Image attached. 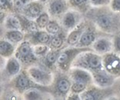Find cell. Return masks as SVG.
<instances>
[{
  "label": "cell",
  "mask_w": 120,
  "mask_h": 100,
  "mask_svg": "<svg viewBox=\"0 0 120 100\" xmlns=\"http://www.w3.org/2000/svg\"><path fill=\"white\" fill-rule=\"evenodd\" d=\"M84 17L105 35L114 36L120 32V12L113 11L109 5L91 7L84 14Z\"/></svg>",
  "instance_id": "cell-1"
},
{
  "label": "cell",
  "mask_w": 120,
  "mask_h": 100,
  "mask_svg": "<svg viewBox=\"0 0 120 100\" xmlns=\"http://www.w3.org/2000/svg\"><path fill=\"white\" fill-rule=\"evenodd\" d=\"M72 81L68 72H63L57 69L55 71L54 81L50 86L47 87V92L55 99H66L71 92Z\"/></svg>",
  "instance_id": "cell-2"
},
{
  "label": "cell",
  "mask_w": 120,
  "mask_h": 100,
  "mask_svg": "<svg viewBox=\"0 0 120 100\" xmlns=\"http://www.w3.org/2000/svg\"><path fill=\"white\" fill-rule=\"evenodd\" d=\"M72 67L84 69L91 73L105 69L102 64V56L94 52L93 49L81 52L73 62Z\"/></svg>",
  "instance_id": "cell-3"
},
{
  "label": "cell",
  "mask_w": 120,
  "mask_h": 100,
  "mask_svg": "<svg viewBox=\"0 0 120 100\" xmlns=\"http://www.w3.org/2000/svg\"><path fill=\"white\" fill-rule=\"evenodd\" d=\"M92 48H81L77 46H66L61 50L57 60V69L63 72H68L72 68V63L81 52L91 50Z\"/></svg>",
  "instance_id": "cell-4"
},
{
  "label": "cell",
  "mask_w": 120,
  "mask_h": 100,
  "mask_svg": "<svg viewBox=\"0 0 120 100\" xmlns=\"http://www.w3.org/2000/svg\"><path fill=\"white\" fill-rule=\"evenodd\" d=\"M5 85L10 86L11 88H12L13 89H15L17 93H19L21 96H22V94L26 91L32 88H38L47 92V88L38 85L32 80L27 72L26 69H22L19 73L15 75V77H13L9 82L5 83Z\"/></svg>",
  "instance_id": "cell-5"
},
{
  "label": "cell",
  "mask_w": 120,
  "mask_h": 100,
  "mask_svg": "<svg viewBox=\"0 0 120 100\" xmlns=\"http://www.w3.org/2000/svg\"><path fill=\"white\" fill-rule=\"evenodd\" d=\"M20 62L23 69L39 63L40 59L35 55L32 44L29 40L25 39L17 45L14 55Z\"/></svg>",
  "instance_id": "cell-6"
},
{
  "label": "cell",
  "mask_w": 120,
  "mask_h": 100,
  "mask_svg": "<svg viewBox=\"0 0 120 100\" xmlns=\"http://www.w3.org/2000/svg\"><path fill=\"white\" fill-rule=\"evenodd\" d=\"M26 70L32 80L36 84L45 88L52 84L55 78V72L46 68H42L37 64L29 66Z\"/></svg>",
  "instance_id": "cell-7"
},
{
  "label": "cell",
  "mask_w": 120,
  "mask_h": 100,
  "mask_svg": "<svg viewBox=\"0 0 120 100\" xmlns=\"http://www.w3.org/2000/svg\"><path fill=\"white\" fill-rule=\"evenodd\" d=\"M81 99L82 100H102V99H118L114 95L112 87L101 88L92 84L89 85L80 94Z\"/></svg>",
  "instance_id": "cell-8"
},
{
  "label": "cell",
  "mask_w": 120,
  "mask_h": 100,
  "mask_svg": "<svg viewBox=\"0 0 120 100\" xmlns=\"http://www.w3.org/2000/svg\"><path fill=\"white\" fill-rule=\"evenodd\" d=\"M84 19L85 17H84L83 13L70 8L64 13V15L59 21L63 30L68 33L73 29H75L80 22H82Z\"/></svg>",
  "instance_id": "cell-9"
},
{
  "label": "cell",
  "mask_w": 120,
  "mask_h": 100,
  "mask_svg": "<svg viewBox=\"0 0 120 100\" xmlns=\"http://www.w3.org/2000/svg\"><path fill=\"white\" fill-rule=\"evenodd\" d=\"M101 33L102 32H101L92 22L88 20L86 28L83 32L76 46L81 48H92V45L95 40L100 36H102ZM102 35H104V33Z\"/></svg>",
  "instance_id": "cell-10"
},
{
  "label": "cell",
  "mask_w": 120,
  "mask_h": 100,
  "mask_svg": "<svg viewBox=\"0 0 120 100\" xmlns=\"http://www.w3.org/2000/svg\"><path fill=\"white\" fill-rule=\"evenodd\" d=\"M22 69V66L19 59L13 56L12 57L5 60V66L2 68V82L5 81V83L17 75Z\"/></svg>",
  "instance_id": "cell-11"
},
{
  "label": "cell",
  "mask_w": 120,
  "mask_h": 100,
  "mask_svg": "<svg viewBox=\"0 0 120 100\" xmlns=\"http://www.w3.org/2000/svg\"><path fill=\"white\" fill-rule=\"evenodd\" d=\"M102 64L105 71L115 78L120 77V55L111 52L102 56Z\"/></svg>",
  "instance_id": "cell-12"
},
{
  "label": "cell",
  "mask_w": 120,
  "mask_h": 100,
  "mask_svg": "<svg viewBox=\"0 0 120 100\" xmlns=\"http://www.w3.org/2000/svg\"><path fill=\"white\" fill-rule=\"evenodd\" d=\"M46 8L52 19L59 20L70 6L68 0H48Z\"/></svg>",
  "instance_id": "cell-13"
},
{
  "label": "cell",
  "mask_w": 120,
  "mask_h": 100,
  "mask_svg": "<svg viewBox=\"0 0 120 100\" xmlns=\"http://www.w3.org/2000/svg\"><path fill=\"white\" fill-rule=\"evenodd\" d=\"M104 35L100 36L92 45V48L94 52L100 56L113 52L112 36L110 37V35Z\"/></svg>",
  "instance_id": "cell-14"
},
{
  "label": "cell",
  "mask_w": 120,
  "mask_h": 100,
  "mask_svg": "<svg viewBox=\"0 0 120 100\" xmlns=\"http://www.w3.org/2000/svg\"><path fill=\"white\" fill-rule=\"evenodd\" d=\"M45 11H47L46 4L38 0H33L26 5L21 14H23L30 19L35 20Z\"/></svg>",
  "instance_id": "cell-15"
},
{
  "label": "cell",
  "mask_w": 120,
  "mask_h": 100,
  "mask_svg": "<svg viewBox=\"0 0 120 100\" xmlns=\"http://www.w3.org/2000/svg\"><path fill=\"white\" fill-rule=\"evenodd\" d=\"M69 77L71 78L72 82H79L85 83L89 86L93 83V77L90 72L87 70L78 68V67H72L69 71L68 72Z\"/></svg>",
  "instance_id": "cell-16"
},
{
  "label": "cell",
  "mask_w": 120,
  "mask_h": 100,
  "mask_svg": "<svg viewBox=\"0 0 120 100\" xmlns=\"http://www.w3.org/2000/svg\"><path fill=\"white\" fill-rule=\"evenodd\" d=\"M93 77V83L97 86L101 88H109L114 84L116 78L112 76L105 69L100 72H93L92 73Z\"/></svg>",
  "instance_id": "cell-17"
},
{
  "label": "cell",
  "mask_w": 120,
  "mask_h": 100,
  "mask_svg": "<svg viewBox=\"0 0 120 100\" xmlns=\"http://www.w3.org/2000/svg\"><path fill=\"white\" fill-rule=\"evenodd\" d=\"M87 24H88V20L86 19H84V20L79 24L75 29L68 32L66 40L67 46H76L83 32L85 31Z\"/></svg>",
  "instance_id": "cell-18"
},
{
  "label": "cell",
  "mask_w": 120,
  "mask_h": 100,
  "mask_svg": "<svg viewBox=\"0 0 120 100\" xmlns=\"http://www.w3.org/2000/svg\"><path fill=\"white\" fill-rule=\"evenodd\" d=\"M52 35H50L45 29H39V31L31 34H25V39L29 40L32 45L45 44L48 45L50 42Z\"/></svg>",
  "instance_id": "cell-19"
},
{
  "label": "cell",
  "mask_w": 120,
  "mask_h": 100,
  "mask_svg": "<svg viewBox=\"0 0 120 100\" xmlns=\"http://www.w3.org/2000/svg\"><path fill=\"white\" fill-rule=\"evenodd\" d=\"M61 50L62 49H49L45 57L41 59L42 61V65L45 68L52 72H55L56 70H57L56 63Z\"/></svg>",
  "instance_id": "cell-20"
},
{
  "label": "cell",
  "mask_w": 120,
  "mask_h": 100,
  "mask_svg": "<svg viewBox=\"0 0 120 100\" xmlns=\"http://www.w3.org/2000/svg\"><path fill=\"white\" fill-rule=\"evenodd\" d=\"M22 96V99L26 100H41L48 99L49 98L52 99V97L49 93L38 88L30 89L26 91Z\"/></svg>",
  "instance_id": "cell-21"
},
{
  "label": "cell",
  "mask_w": 120,
  "mask_h": 100,
  "mask_svg": "<svg viewBox=\"0 0 120 100\" xmlns=\"http://www.w3.org/2000/svg\"><path fill=\"white\" fill-rule=\"evenodd\" d=\"M21 22V30L25 34H31L39 30L35 20L30 19L21 13H16Z\"/></svg>",
  "instance_id": "cell-22"
},
{
  "label": "cell",
  "mask_w": 120,
  "mask_h": 100,
  "mask_svg": "<svg viewBox=\"0 0 120 100\" xmlns=\"http://www.w3.org/2000/svg\"><path fill=\"white\" fill-rule=\"evenodd\" d=\"M67 34V32L63 30L59 34L52 36L50 42L48 44L50 49H62L66 47Z\"/></svg>",
  "instance_id": "cell-23"
},
{
  "label": "cell",
  "mask_w": 120,
  "mask_h": 100,
  "mask_svg": "<svg viewBox=\"0 0 120 100\" xmlns=\"http://www.w3.org/2000/svg\"><path fill=\"white\" fill-rule=\"evenodd\" d=\"M17 45L14 43L2 38L0 41V55L1 58L8 59L15 55Z\"/></svg>",
  "instance_id": "cell-24"
},
{
  "label": "cell",
  "mask_w": 120,
  "mask_h": 100,
  "mask_svg": "<svg viewBox=\"0 0 120 100\" xmlns=\"http://www.w3.org/2000/svg\"><path fill=\"white\" fill-rule=\"evenodd\" d=\"M1 25L2 28H4L5 30H12V29L21 30V22L16 13L8 15Z\"/></svg>",
  "instance_id": "cell-25"
},
{
  "label": "cell",
  "mask_w": 120,
  "mask_h": 100,
  "mask_svg": "<svg viewBox=\"0 0 120 100\" xmlns=\"http://www.w3.org/2000/svg\"><path fill=\"white\" fill-rule=\"evenodd\" d=\"M8 41L14 43L18 45L20 42L25 40V33L19 29H12V30H5L4 38Z\"/></svg>",
  "instance_id": "cell-26"
},
{
  "label": "cell",
  "mask_w": 120,
  "mask_h": 100,
  "mask_svg": "<svg viewBox=\"0 0 120 100\" xmlns=\"http://www.w3.org/2000/svg\"><path fill=\"white\" fill-rule=\"evenodd\" d=\"M70 8L79 11L85 14L90 8V0H68Z\"/></svg>",
  "instance_id": "cell-27"
},
{
  "label": "cell",
  "mask_w": 120,
  "mask_h": 100,
  "mask_svg": "<svg viewBox=\"0 0 120 100\" xmlns=\"http://www.w3.org/2000/svg\"><path fill=\"white\" fill-rule=\"evenodd\" d=\"M45 29L52 36L57 35L63 31V29H62L59 21L58 19H51Z\"/></svg>",
  "instance_id": "cell-28"
},
{
  "label": "cell",
  "mask_w": 120,
  "mask_h": 100,
  "mask_svg": "<svg viewBox=\"0 0 120 100\" xmlns=\"http://www.w3.org/2000/svg\"><path fill=\"white\" fill-rule=\"evenodd\" d=\"M33 47V52L35 55L39 58L40 60L45 56L46 54L49 51L50 48L48 45L45 44H35L32 45Z\"/></svg>",
  "instance_id": "cell-29"
},
{
  "label": "cell",
  "mask_w": 120,
  "mask_h": 100,
  "mask_svg": "<svg viewBox=\"0 0 120 100\" xmlns=\"http://www.w3.org/2000/svg\"><path fill=\"white\" fill-rule=\"evenodd\" d=\"M51 19L52 18H51L50 15L49 14V12L47 11H45V12H42L35 21L37 24L38 28L42 30V29H45L46 26L48 25L49 22L50 21Z\"/></svg>",
  "instance_id": "cell-30"
},
{
  "label": "cell",
  "mask_w": 120,
  "mask_h": 100,
  "mask_svg": "<svg viewBox=\"0 0 120 100\" xmlns=\"http://www.w3.org/2000/svg\"><path fill=\"white\" fill-rule=\"evenodd\" d=\"M0 11L6 14L15 13L13 0H0Z\"/></svg>",
  "instance_id": "cell-31"
},
{
  "label": "cell",
  "mask_w": 120,
  "mask_h": 100,
  "mask_svg": "<svg viewBox=\"0 0 120 100\" xmlns=\"http://www.w3.org/2000/svg\"><path fill=\"white\" fill-rule=\"evenodd\" d=\"M89 85L85 84V83L79 82H72V86H71V92L72 93L81 94L84 91H86Z\"/></svg>",
  "instance_id": "cell-32"
},
{
  "label": "cell",
  "mask_w": 120,
  "mask_h": 100,
  "mask_svg": "<svg viewBox=\"0 0 120 100\" xmlns=\"http://www.w3.org/2000/svg\"><path fill=\"white\" fill-rule=\"evenodd\" d=\"M32 1L33 0H13L15 13H22L26 5Z\"/></svg>",
  "instance_id": "cell-33"
},
{
  "label": "cell",
  "mask_w": 120,
  "mask_h": 100,
  "mask_svg": "<svg viewBox=\"0 0 120 100\" xmlns=\"http://www.w3.org/2000/svg\"><path fill=\"white\" fill-rule=\"evenodd\" d=\"M113 52L120 55V32L112 36Z\"/></svg>",
  "instance_id": "cell-34"
},
{
  "label": "cell",
  "mask_w": 120,
  "mask_h": 100,
  "mask_svg": "<svg viewBox=\"0 0 120 100\" xmlns=\"http://www.w3.org/2000/svg\"><path fill=\"white\" fill-rule=\"evenodd\" d=\"M112 0H90L91 7H102L109 5Z\"/></svg>",
  "instance_id": "cell-35"
},
{
  "label": "cell",
  "mask_w": 120,
  "mask_h": 100,
  "mask_svg": "<svg viewBox=\"0 0 120 100\" xmlns=\"http://www.w3.org/2000/svg\"><path fill=\"white\" fill-rule=\"evenodd\" d=\"M112 89L114 95L117 97L118 99H120V77L116 78L115 82L112 86Z\"/></svg>",
  "instance_id": "cell-36"
},
{
  "label": "cell",
  "mask_w": 120,
  "mask_h": 100,
  "mask_svg": "<svg viewBox=\"0 0 120 100\" xmlns=\"http://www.w3.org/2000/svg\"><path fill=\"white\" fill-rule=\"evenodd\" d=\"M109 6L113 11L120 12V0H112Z\"/></svg>",
  "instance_id": "cell-37"
},
{
  "label": "cell",
  "mask_w": 120,
  "mask_h": 100,
  "mask_svg": "<svg viewBox=\"0 0 120 100\" xmlns=\"http://www.w3.org/2000/svg\"><path fill=\"white\" fill-rule=\"evenodd\" d=\"M66 99H68V100H71V99L80 100L81 99V96H80V94L75 93H72V92H70V93H69V95L67 96Z\"/></svg>",
  "instance_id": "cell-38"
},
{
  "label": "cell",
  "mask_w": 120,
  "mask_h": 100,
  "mask_svg": "<svg viewBox=\"0 0 120 100\" xmlns=\"http://www.w3.org/2000/svg\"><path fill=\"white\" fill-rule=\"evenodd\" d=\"M38 1L42 2V3H44V4H46V3H47V2H48V0H38Z\"/></svg>",
  "instance_id": "cell-39"
}]
</instances>
